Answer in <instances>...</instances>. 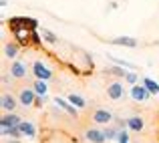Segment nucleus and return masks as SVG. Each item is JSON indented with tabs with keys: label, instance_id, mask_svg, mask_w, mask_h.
I'll return each instance as SVG.
<instances>
[{
	"label": "nucleus",
	"instance_id": "obj_1",
	"mask_svg": "<svg viewBox=\"0 0 159 143\" xmlns=\"http://www.w3.org/2000/svg\"><path fill=\"white\" fill-rule=\"evenodd\" d=\"M36 97H39V95L34 93L32 87H20L16 99H18V103L22 105V107H32V105L36 103Z\"/></svg>",
	"mask_w": 159,
	"mask_h": 143
},
{
	"label": "nucleus",
	"instance_id": "obj_2",
	"mask_svg": "<svg viewBox=\"0 0 159 143\" xmlns=\"http://www.w3.org/2000/svg\"><path fill=\"white\" fill-rule=\"evenodd\" d=\"M26 75H28V62L26 61H22V58H16V61H12V65H10V77L12 79H26Z\"/></svg>",
	"mask_w": 159,
	"mask_h": 143
},
{
	"label": "nucleus",
	"instance_id": "obj_3",
	"mask_svg": "<svg viewBox=\"0 0 159 143\" xmlns=\"http://www.w3.org/2000/svg\"><path fill=\"white\" fill-rule=\"evenodd\" d=\"M32 75L36 77V81H51L52 79V71L48 69L43 61H34L32 62Z\"/></svg>",
	"mask_w": 159,
	"mask_h": 143
},
{
	"label": "nucleus",
	"instance_id": "obj_4",
	"mask_svg": "<svg viewBox=\"0 0 159 143\" xmlns=\"http://www.w3.org/2000/svg\"><path fill=\"white\" fill-rule=\"evenodd\" d=\"M113 119H115V117H113V113L109 111V109H105V107H99V109H95L93 111V121L97 125H111L113 123Z\"/></svg>",
	"mask_w": 159,
	"mask_h": 143
},
{
	"label": "nucleus",
	"instance_id": "obj_5",
	"mask_svg": "<svg viewBox=\"0 0 159 143\" xmlns=\"http://www.w3.org/2000/svg\"><path fill=\"white\" fill-rule=\"evenodd\" d=\"M22 117L16 115V113H4L2 117H0V129H8V127H20V123H22Z\"/></svg>",
	"mask_w": 159,
	"mask_h": 143
},
{
	"label": "nucleus",
	"instance_id": "obj_6",
	"mask_svg": "<svg viewBox=\"0 0 159 143\" xmlns=\"http://www.w3.org/2000/svg\"><path fill=\"white\" fill-rule=\"evenodd\" d=\"M107 97H109V99H113V101H121V99H123V97H125L123 83H119V81L109 83V85H107Z\"/></svg>",
	"mask_w": 159,
	"mask_h": 143
},
{
	"label": "nucleus",
	"instance_id": "obj_7",
	"mask_svg": "<svg viewBox=\"0 0 159 143\" xmlns=\"http://www.w3.org/2000/svg\"><path fill=\"white\" fill-rule=\"evenodd\" d=\"M16 105H20V103H18V99H16L14 95H10V93H2V97H0V107H2V111H4V113H14Z\"/></svg>",
	"mask_w": 159,
	"mask_h": 143
},
{
	"label": "nucleus",
	"instance_id": "obj_8",
	"mask_svg": "<svg viewBox=\"0 0 159 143\" xmlns=\"http://www.w3.org/2000/svg\"><path fill=\"white\" fill-rule=\"evenodd\" d=\"M54 105H57L61 111H65L66 115H70V117H75V119H77L79 109L75 107V105H70V103H69V99H62V97H54Z\"/></svg>",
	"mask_w": 159,
	"mask_h": 143
},
{
	"label": "nucleus",
	"instance_id": "obj_9",
	"mask_svg": "<svg viewBox=\"0 0 159 143\" xmlns=\"http://www.w3.org/2000/svg\"><path fill=\"white\" fill-rule=\"evenodd\" d=\"M149 97H151V93L147 91V87L143 85V83H137V85L131 87V99L133 101H149Z\"/></svg>",
	"mask_w": 159,
	"mask_h": 143
},
{
	"label": "nucleus",
	"instance_id": "obj_10",
	"mask_svg": "<svg viewBox=\"0 0 159 143\" xmlns=\"http://www.w3.org/2000/svg\"><path fill=\"white\" fill-rule=\"evenodd\" d=\"M109 44H115V47H127V48H135L139 44V40L133 39V36H117V39H109Z\"/></svg>",
	"mask_w": 159,
	"mask_h": 143
},
{
	"label": "nucleus",
	"instance_id": "obj_11",
	"mask_svg": "<svg viewBox=\"0 0 159 143\" xmlns=\"http://www.w3.org/2000/svg\"><path fill=\"white\" fill-rule=\"evenodd\" d=\"M85 139L89 141V143H105L107 137H105V133H103L101 129L91 127V129H87V131H85Z\"/></svg>",
	"mask_w": 159,
	"mask_h": 143
},
{
	"label": "nucleus",
	"instance_id": "obj_12",
	"mask_svg": "<svg viewBox=\"0 0 159 143\" xmlns=\"http://www.w3.org/2000/svg\"><path fill=\"white\" fill-rule=\"evenodd\" d=\"M12 35H14L18 44H30V36H32L30 28H18V30H12Z\"/></svg>",
	"mask_w": 159,
	"mask_h": 143
},
{
	"label": "nucleus",
	"instance_id": "obj_13",
	"mask_svg": "<svg viewBox=\"0 0 159 143\" xmlns=\"http://www.w3.org/2000/svg\"><path fill=\"white\" fill-rule=\"evenodd\" d=\"M127 123H129V131L139 133V131H143V129H145V119L141 115H131L127 119Z\"/></svg>",
	"mask_w": 159,
	"mask_h": 143
},
{
	"label": "nucleus",
	"instance_id": "obj_14",
	"mask_svg": "<svg viewBox=\"0 0 159 143\" xmlns=\"http://www.w3.org/2000/svg\"><path fill=\"white\" fill-rule=\"evenodd\" d=\"M18 53H20V44L18 43H6L4 44V57L6 58H14L16 61Z\"/></svg>",
	"mask_w": 159,
	"mask_h": 143
},
{
	"label": "nucleus",
	"instance_id": "obj_15",
	"mask_svg": "<svg viewBox=\"0 0 159 143\" xmlns=\"http://www.w3.org/2000/svg\"><path fill=\"white\" fill-rule=\"evenodd\" d=\"M20 133H22V137H24V135H26V137H36V127H34V123H30V121L24 119L22 123H20Z\"/></svg>",
	"mask_w": 159,
	"mask_h": 143
},
{
	"label": "nucleus",
	"instance_id": "obj_16",
	"mask_svg": "<svg viewBox=\"0 0 159 143\" xmlns=\"http://www.w3.org/2000/svg\"><path fill=\"white\" fill-rule=\"evenodd\" d=\"M66 99H69V103H70V105H75L77 109H85V107H87L85 97H83V95H79V93H70L69 97H66Z\"/></svg>",
	"mask_w": 159,
	"mask_h": 143
},
{
	"label": "nucleus",
	"instance_id": "obj_17",
	"mask_svg": "<svg viewBox=\"0 0 159 143\" xmlns=\"http://www.w3.org/2000/svg\"><path fill=\"white\" fill-rule=\"evenodd\" d=\"M40 36H43V40H44V43H48V44H57V43H58V36L54 35L52 30L44 28V26L40 28Z\"/></svg>",
	"mask_w": 159,
	"mask_h": 143
},
{
	"label": "nucleus",
	"instance_id": "obj_18",
	"mask_svg": "<svg viewBox=\"0 0 159 143\" xmlns=\"http://www.w3.org/2000/svg\"><path fill=\"white\" fill-rule=\"evenodd\" d=\"M2 135L6 139H20L22 133H20V127H8V129H2Z\"/></svg>",
	"mask_w": 159,
	"mask_h": 143
},
{
	"label": "nucleus",
	"instance_id": "obj_19",
	"mask_svg": "<svg viewBox=\"0 0 159 143\" xmlns=\"http://www.w3.org/2000/svg\"><path fill=\"white\" fill-rule=\"evenodd\" d=\"M141 83L147 87V91H149L151 95H157V93H159V83H157V81H153V79H149V77H145Z\"/></svg>",
	"mask_w": 159,
	"mask_h": 143
},
{
	"label": "nucleus",
	"instance_id": "obj_20",
	"mask_svg": "<svg viewBox=\"0 0 159 143\" xmlns=\"http://www.w3.org/2000/svg\"><path fill=\"white\" fill-rule=\"evenodd\" d=\"M32 89H34V93L39 95V97H47L48 85H47V81H36L34 85H32Z\"/></svg>",
	"mask_w": 159,
	"mask_h": 143
},
{
	"label": "nucleus",
	"instance_id": "obj_21",
	"mask_svg": "<svg viewBox=\"0 0 159 143\" xmlns=\"http://www.w3.org/2000/svg\"><path fill=\"white\" fill-rule=\"evenodd\" d=\"M105 73L107 75H115V77H119V79H125V75H127L129 71H123V67L115 65V67H109V69H105Z\"/></svg>",
	"mask_w": 159,
	"mask_h": 143
},
{
	"label": "nucleus",
	"instance_id": "obj_22",
	"mask_svg": "<svg viewBox=\"0 0 159 143\" xmlns=\"http://www.w3.org/2000/svg\"><path fill=\"white\" fill-rule=\"evenodd\" d=\"M103 133H105L107 141H113V139H117V135H119V129H117L115 125H107V127L103 129Z\"/></svg>",
	"mask_w": 159,
	"mask_h": 143
},
{
	"label": "nucleus",
	"instance_id": "obj_23",
	"mask_svg": "<svg viewBox=\"0 0 159 143\" xmlns=\"http://www.w3.org/2000/svg\"><path fill=\"white\" fill-rule=\"evenodd\" d=\"M123 81L125 83H127V85H137V81H139V75H137V73H133V71H129V73L127 75H125V79H123Z\"/></svg>",
	"mask_w": 159,
	"mask_h": 143
},
{
	"label": "nucleus",
	"instance_id": "obj_24",
	"mask_svg": "<svg viewBox=\"0 0 159 143\" xmlns=\"http://www.w3.org/2000/svg\"><path fill=\"white\" fill-rule=\"evenodd\" d=\"M109 58H111L115 65L123 67V69H135V65H133V62H127V61H123V58H115V57H111V54H109Z\"/></svg>",
	"mask_w": 159,
	"mask_h": 143
},
{
	"label": "nucleus",
	"instance_id": "obj_25",
	"mask_svg": "<svg viewBox=\"0 0 159 143\" xmlns=\"http://www.w3.org/2000/svg\"><path fill=\"white\" fill-rule=\"evenodd\" d=\"M30 44H34V47H40V44H43V36H40V32H39V30H32Z\"/></svg>",
	"mask_w": 159,
	"mask_h": 143
},
{
	"label": "nucleus",
	"instance_id": "obj_26",
	"mask_svg": "<svg viewBox=\"0 0 159 143\" xmlns=\"http://www.w3.org/2000/svg\"><path fill=\"white\" fill-rule=\"evenodd\" d=\"M117 141H119V143H129V133H127V131H119Z\"/></svg>",
	"mask_w": 159,
	"mask_h": 143
},
{
	"label": "nucleus",
	"instance_id": "obj_27",
	"mask_svg": "<svg viewBox=\"0 0 159 143\" xmlns=\"http://www.w3.org/2000/svg\"><path fill=\"white\" fill-rule=\"evenodd\" d=\"M44 103H47V97H36V103H34L36 107H43Z\"/></svg>",
	"mask_w": 159,
	"mask_h": 143
},
{
	"label": "nucleus",
	"instance_id": "obj_28",
	"mask_svg": "<svg viewBox=\"0 0 159 143\" xmlns=\"http://www.w3.org/2000/svg\"><path fill=\"white\" fill-rule=\"evenodd\" d=\"M10 83V79H8V75H2V85H8Z\"/></svg>",
	"mask_w": 159,
	"mask_h": 143
},
{
	"label": "nucleus",
	"instance_id": "obj_29",
	"mask_svg": "<svg viewBox=\"0 0 159 143\" xmlns=\"http://www.w3.org/2000/svg\"><path fill=\"white\" fill-rule=\"evenodd\" d=\"M6 143H20L18 139H6Z\"/></svg>",
	"mask_w": 159,
	"mask_h": 143
}]
</instances>
